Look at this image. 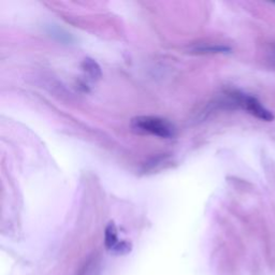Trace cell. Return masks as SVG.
<instances>
[{
	"label": "cell",
	"mask_w": 275,
	"mask_h": 275,
	"mask_svg": "<svg viewBox=\"0 0 275 275\" xmlns=\"http://www.w3.org/2000/svg\"><path fill=\"white\" fill-rule=\"evenodd\" d=\"M82 67L85 72H87L91 79H99L101 77V70L99 65L91 58H85L82 63Z\"/></svg>",
	"instance_id": "obj_3"
},
{
	"label": "cell",
	"mask_w": 275,
	"mask_h": 275,
	"mask_svg": "<svg viewBox=\"0 0 275 275\" xmlns=\"http://www.w3.org/2000/svg\"><path fill=\"white\" fill-rule=\"evenodd\" d=\"M238 100L244 109L248 110L252 115L257 118L265 121H271L274 119L272 113L265 109L256 98L248 96V95H239Z\"/></svg>",
	"instance_id": "obj_2"
},
{
	"label": "cell",
	"mask_w": 275,
	"mask_h": 275,
	"mask_svg": "<svg viewBox=\"0 0 275 275\" xmlns=\"http://www.w3.org/2000/svg\"><path fill=\"white\" fill-rule=\"evenodd\" d=\"M132 128L137 131L144 132L159 138L169 139L173 137L174 128L166 119L154 116H139L132 119Z\"/></svg>",
	"instance_id": "obj_1"
}]
</instances>
